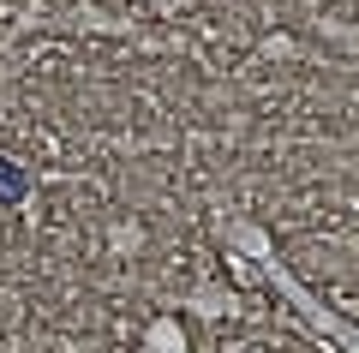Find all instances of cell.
Segmentation results:
<instances>
[{"mask_svg": "<svg viewBox=\"0 0 359 353\" xmlns=\"http://www.w3.org/2000/svg\"><path fill=\"white\" fill-rule=\"evenodd\" d=\"M30 192V168L25 162H6V156H0V204H18Z\"/></svg>", "mask_w": 359, "mask_h": 353, "instance_id": "obj_1", "label": "cell"}]
</instances>
